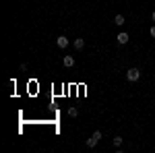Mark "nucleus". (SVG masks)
I'll use <instances>...</instances> for the list:
<instances>
[{
  "label": "nucleus",
  "mask_w": 155,
  "mask_h": 153,
  "mask_svg": "<svg viewBox=\"0 0 155 153\" xmlns=\"http://www.w3.org/2000/svg\"><path fill=\"white\" fill-rule=\"evenodd\" d=\"M99 139H101V130H95V132L91 135V139H87V147H91V149H93L97 143H99Z\"/></svg>",
  "instance_id": "f257e3e1"
},
{
  "label": "nucleus",
  "mask_w": 155,
  "mask_h": 153,
  "mask_svg": "<svg viewBox=\"0 0 155 153\" xmlns=\"http://www.w3.org/2000/svg\"><path fill=\"white\" fill-rule=\"evenodd\" d=\"M126 79H128L130 83L139 81V79H141V71H139V68H128V72H126Z\"/></svg>",
  "instance_id": "f03ea898"
},
{
  "label": "nucleus",
  "mask_w": 155,
  "mask_h": 153,
  "mask_svg": "<svg viewBox=\"0 0 155 153\" xmlns=\"http://www.w3.org/2000/svg\"><path fill=\"white\" fill-rule=\"evenodd\" d=\"M68 44H71V42H68V39H66V37H64V35H60L58 39H56V46H58L60 50H64V48L68 46Z\"/></svg>",
  "instance_id": "7ed1b4c3"
},
{
  "label": "nucleus",
  "mask_w": 155,
  "mask_h": 153,
  "mask_svg": "<svg viewBox=\"0 0 155 153\" xmlns=\"http://www.w3.org/2000/svg\"><path fill=\"white\" fill-rule=\"evenodd\" d=\"M116 42H118L120 46H124V44H128V33H118V37H116Z\"/></svg>",
  "instance_id": "20e7f679"
},
{
  "label": "nucleus",
  "mask_w": 155,
  "mask_h": 153,
  "mask_svg": "<svg viewBox=\"0 0 155 153\" xmlns=\"http://www.w3.org/2000/svg\"><path fill=\"white\" fill-rule=\"evenodd\" d=\"M72 46H74V50H83L85 48V39L83 37H77V39L72 42Z\"/></svg>",
  "instance_id": "39448f33"
},
{
  "label": "nucleus",
  "mask_w": 155,
  "mask_h": 153,
  "mask_svg": "<svg viewBox=\"0 0 155 153\" xmlns=\"http://www.w3.org/2000/svg\"><path fill=\"white\" fill-rule=\"evenodd\" d=\"M62 64H64L66 68H71L72 64H74V58H72V56H64V58H62Z\"/></svg>",
  "instance_id": "423d86ee"
},
{
  "label": "nucleus",
  "mask_w": 155,
  "mask_h": 153,
  "mask_svg": "<svg viewBox=\"0 0 155 153\" xmlns=\"http://www.w3.org/2000/svg\"><path fill=\"white\" fill-rule=\"evenodd\" d=\"M114 23L118 25V27H122V25H124V17H122V15H116V19H114Z\"/></svg>",
  "instance_id": "0eeeda50"
},
{
  "label": "nucleus",
  "mask_w": 155,
  "mask_h": 153,
  "mask_svg": "<svg viewBox=\"0 0 155 153\" xmlns=\"http://www.w3.org/2000/svg\"><path fill=\"white\" fill-rule=\"evenodd\" d=\"M77 114H79L77 108H68V116H71V118H77Z\"/></svg>",
  "instance_id": "6e6552de"
},
{
  "label": "nucleus",
  "mask_w": 155,
  "mask_h": 153,
  "mask_svg": "<svg viewBox=\"0 0 155 153\" xmlns=\"http://www.w3.org/2000/svg\"><path fill=\"white\" fill-rule=\"evenodd\" d=\"M122 141H124L122 137H114V145H116V147H120V145H122Z\"/></svg>",
  "instance_id": "1a4fd4ad"
},
{
  "label": "nucleus",
  "mask_w": 155,
  "mask_h": 153,
  "mask_svg": "<svg viewBox=\"0 0 155 153\" xmlns=\"http://www.w3.org/2000/svg\"><path fill=\"white\" fill-rule=\"evenodd\" d=\"M149 33H151V37H155V25L151 27V29H149Z\"/></svg>",
  "instance_id": "9d476101"
},
{
  "label": "nucleus",
  "mask_w": 155,
  "mask_h": 153,
  "mask_svg": "<svg viewBox=\"0 0 155 153\" xmlns=\"http://www.w3.org/2000/svg\"><path fill=\"white\" fill-rule=\"evenodd\" d=\"M151 19H153V21H155V11H153V15H151Z\"/></svg>",
  "instance_id": "9b49d317"
}]
</instances>
